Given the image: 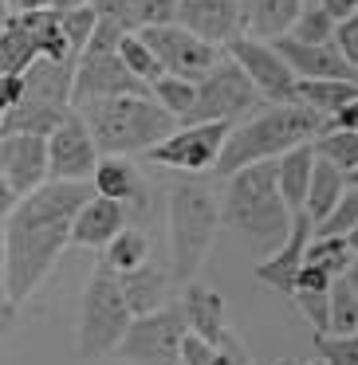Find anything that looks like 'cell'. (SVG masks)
<instances>
[{"mask_svg": "<svg viewBox=\"0 0 358 365\" xmlns=\"http://www.w3.org/2000/svg\"><path fill=\"white\" fill-rule=\"evenodd\" d=\"M36 59H40V51H36L32 36L16 20H9V28L0 32V75H24Z\"/></svg>", "mask_w": 358, "mask_h": 365, "instance_id": "cell-30", "label": "cell"}, {"mask_svg": "<svg viewBox=\"0 0 358 365\" xmlns=\"http://www.w3.org/2000/svg\"><path fill=\"white\" fill-rule=\"evenodd\" d=\"M91 189L95 197H106L122 208H146V181L138 165L126 158H99L95 173H91Z\"/></svg>", "mask_w": 358, "mask_h": 365, "instance_id": "cell-20", "label": "cell"}, {"mask_svg": "<svg viewBox=\"0 0 358 365\" xmlns=\"http://www.w3.org/2000/svg\"><path fill=\"white\" fill-rule=\"evenodd\" d=\"M224 349H229V365H256L252 357H248V349L240 346V341L232 338V334H229V338H224Z\"/></svg>", "mask_w": 358, "mask_h": 365, "instance_id": "cell-49", "label": "cell"}, {"mask_svg": "<svg viewBox=\"0 0 358 365\" xmlns=\"http://www.w3.org/2000/svg\"><path fill=\"white\" fill-rule=\"evenodd\" d=\"M99 165V150L79 110H71L48 134V181L91 185V173Z\"/></svg>", "mask_w": 358, "mask_h": 365, "instance_id": "cell-14", "label": "cell"}, {"mask_svg": "<svg viewBox=\"0 0 358 365\" xmlns=\"http://www.w3.org/2000/svg\"><path fill=\"white\" fill-rule=\"evenodd\" d=\"M331 283H334V279L327 275V271L307 267V263H303L299 275H295V291H331ZM295 291H292V294H295Z\"/></svg>", "mask_w": 358, "mask_h": 365, "instance_id": "cell-44", "label": "cell"}, {"mask_svg": "<svg viewBox=\"0 0 358 365\" xmlns=\"http://www.w3.org/2000/svg\"><path fill=\"white\" fill-rule=\"evenodd\" d=\"M224 338H229V334H224ZM177 365H229V349H224V341L221 346H209V341L197 338V334H185Z\"/></svg>", "mask_w": 358, "mask_h": 365, "instance_id": "cell-40", "label": "cell"}, {"mask_svg": "<svg viewBox=\"0 0 358 365\" xmlns=\"http://www.w3.org/2000/svg\"><path fill=\"white\" fill-rule=\"evenodd\" d=\"M311 165H315V150L311 145H295L292 153L276 158V189H279V197H284L292 216L303 212L307 185H311Z\"/></svg>", "mask_w": 358, "mask_h": 365, "instance_id": "cell-23", "label": "cell"}, {"mask_svg": "<svg viewBox=\"0 0 358 365\" xmlns=\"http://www.w3.org/2000/svg\"><path fill=\"white\" fill-rule=\"evenodd\" d=\"M130 322H134V314L126 310L119 275L99 263L79 299V322H75V349H79V357H111Z\"/></svg>", "mask_w": 358, "mask_h": 365, "instance_id": "cell-7", "label": "cell"}, {"mask_svg": "<svg viewBox=\"0 0 358 365\" xmlns=\"http://www.w3.org/2000/svg\"><path fill=\"white\" fill-rule=\"evenodd\" d=\"M347 192V173L334 169L327 158L315 153V165H311V185H307V200H303V212L311 216V224L327 220L331 208L339 205V197Z\"/></svg>", "mask_w": 358, "mask_h": 365, "instance_id": "cell-25", "label": "cell"}, {"mask_svg": "<svg viewBox=\"0 0 358 365\" xmlns=\"http://www.w3.org/2000/svg\"><path fill=\"white\" fill-rule=\"evenodd\" d=\"M315 357L323 365H358V334H347V338L315 334Z\"/></svg>", "mask_w": 358, "mask_h": 365, "instance_id": "cell-39", "label": "cell"}, {"mask_svg": "<svg viewBox=\"0 0 358 365\" xmlns=\"http://www.w3.org/2000/svg\"><path fill=\"white\" fill-rule=\"evenodd\" d=\"M28 36H32L36 51L44 59H71L67 56V40H64V28H59V12L56 9H36L24 12V16H12Z\"/></svg>", "mask_w": 358, "mask_h": 365, "instance_id": "cell-27", "label": "cell"}, {"mask_svg": "<svg viewBox=\"0 0 358 365\" xmlns=\"http://www.w3.org/2000/svg\"><path fill=\"white\" fill-rule=\"evenodd\" d=\"M119 59H122V67H126L138 83H146V87H154V83L161 79V63L154 59V51L138 40V32L119 40Z\"/></svg>", "mask_w": 358, "mask_h": 365, "instance_id": "cell-34", "label": "cell"}, {"mask_svg": "<svg viewBox=\"0 0 358 365\" xmlns=\"http://www.w3.org/2000/svg\"><path fill=\"white\" fill-rule=\"evenodd\" d=\"M272 48L279 51V59L295 75V83H323V79L358 83V71L334 51V43H299L292 36H279V40H272Z\"/></svg>", "mask_w": 358, "mask_h": 365, "instance_id": "cell-16", "label": "cell"}, {"mask_svg": "<svg viewBox=\"0 0 358 365\" xmlns=\"http://www.w3.org/2000/svg\"><path fill=\"white\" fill-rule=\"evenodd\" d=\"M48 9H56V12H75V9H91V0H48Z\"/></svg>", "mask_w": 358, "mask_h": 365, "instance_id": "cell-52", "label": "cell"}, {"mask_svg": "<svg viewBox=\"0 0 358 365\" xmlns=\"http://www.w3.org/2000/svg\"><path fill=\"white\" fill-rule=\"evenodd\" d=\"M12 16H24V12H36V9H48V0H9Z\"/></svg>", "mask_w": 358, "mask_h": 365, "instance_id": "cell-51", "label": "cell"}, {"mask_svg": "<svg viewBox=\"0 0 358 365\" xmlns=\"http://www.w3.org/2000/svg\"><path fill=\"white\" fill-rule=\"evenodd\" d=\"M221 224L248 240L260 259H268L292 232V212L276 189V161H260L229 177L221 200Z\"/></svg>", "mask_w": 358, "mask_h": 365, "instance_id": "cell-3", "label": "cell"}, {"mask_svg": "<svg viewBox=\"0 0 358 365\" xmlns=\"http://www.w3.org/2000/svg\"><path fill=\"white\" fill-rule=\"evenodd\" d=\"M307 365H323V361H319V357H311V361H307Z\"/></svg>", "mask_w": 358, "mask_h": 365, "instance_id": "cell-58", "label": "cell"}, {"mask_svg": "<svg viewBox=\"0 0 358 365\" xmlns=\"http://www.w3.org/2000/svg\"><path fill=\"white\" fill-rule=\"evenodd\" d=\"M287 36L299 40V43H331L334 40V20L327 16L319 4H303V12L295 16V24Z\"/></svg>", "mask_w": 358, "mask_h": 365, "instance_id": "cell-37", "label": "cell"}, {"mask_svg": "<svg viewBox=\"0 0 358 365\" xmlns=\"http://www.w3.org/2000/svg\"><path fill=\"white\" fill-rule=\"evenodd\" d=\"M126 228V208L114 205L106 197H91L87 205L75 212V224H71V244L79 247H99L103 252L119 232Z\"/></svg>", "mask_w": 358, "mask_h": 365, "instance_id": "cell-21", "label": "cell"}, {"mask_svg": "<svg viewBox=\"0 0 358 365\" xmlns=\"http://www.w3.org/2000/svg\"><path fill=\"white\" fill-rule=\"evenodd\" d=\"M91 197H95L91 185L48 181L20 197L16 208L4 216V291L16 307H24L40 291L59 255L71 247L75 212Z\"/></svg>", "mask_w": 358, "mask_h": 365, "instance_id": "cell-1", "label": "cell"}, {"mask_svg": "<svg viewBox=\"0 0 358 365\" xmlns=\"http://www.w3.org/2000/svg\"><path fill=\"white\" fill-rule=\"evenodd\" d=\"M229 122H189L177 126L166 142H158L150 150V161L161 169H182V173H205L217 169L221 150L229 142Z\"/></svg>", "mask_w": 358, "mask_h": 365, "instance_id": "cell-12", "label": "cell"}, {"mask_svg": "<svg viewBox=\"0 0 358 365\" xmlns=\"http://www.w3.org/2000/svg\"><path fill=\"white\" fill-rule=\"evenodd\" d=\"M256 103H260V95H256V87L248 83V75L224 56V59H217V67L197 83L193 110L182 126H189V122H229L232 126V122H237L240 114H248Z\"/></svg>", "mask_w": 358, "mask_h": 365, "instance_id": "cell-10", "label": "cell"}, {"mask_svg": "<svg viewBox=\"0 0 358 365\" xmlns=\"http://www.w3.org/2000/svg\"><path fill=\"white\" fill-rule=\"evenodd\" d=\"M91 9L103 24H111L114 32L134 36L138 32V0H91Z\"/></svg>", "mask_w": 358, "mask_h": 365, "instance_id": "cell-38", "label": "cell"}, {"mask_svg": "<svg viewBox=\"0 0 358 365\" xmlns=\"http://www.w3.org/2000/svg\"><path fill=\"white\" fill-rule=\"evenodd\" d=\"M347 244H350V252H358V228H354V232H350V236H347Z\"/></svg>", "mask_w": 358, "mask_h": 365, "instance_id": "cell-56", "label": "cell"}, {"mask_svg": "<svg viewBox=\"0 0 358 365\" xmlns=\"http://www.w3.org/2000/svg\"><path fill=\"white\" fill-rule=\"evenodd\" d=\"M20 91H24L20 75H0V114L9 110V106L20 103Z\"/></svg>", "mask_w": 358, "mask_h": 365, "instance_id": "cell-45", "label": "cell"}, {"mask_svg": "<svg viewBox=\"0 0 358 365\" xmlns=\"http://www.w3.org/2000/svg\"><path fill=\"white\" fill-rule=\"evenodd\" d=\"M229 59L248 75V83L256 87V95L268 98L276 106L295 103V75L287 71V63L279 59V51L264 40H248V36H232L224 43Z\"/></svg>", "mask_w": 358, "mask_h": 365, "instance_id": "cell-13", "label": "cell"}, {"mask_svg": "<svg viewBox=\"0 0 358 365\" xmlns=\"http://www.w3.org/2000/svg\"><path fill=\"white\" fill-rule=\"evenodd\" d=\"M138 40L154 51V59L161 63V75H169V79L201 83L217 67V59H221V48L197 40L193 32H185V28H177V24L142 28V32H138Z\"/></svg>", "mask_w": 358, "mask_h": 365, "instance_id": "cell-11", "label": "cell"}, {"mask_svg": "<svg viewBox=\"0 0 358 365\" xmlns=\"http://www.w3.org/2000/svg\"><path fill=\"white\" fill-rule=\"evenodd\" d=\"M331 43H334V51L358 71V12L350 20H342V24H334V40Z\"/></svg>", "mask_w": 358, "mask_h": 365, "instance_id": "cell-43", "label": "cell"}, {"mask_svg": "<svg viewBox=\"0 0 358 365\" xmlns=\"http://www.w3.org/2000/svg\"><path fill=\"white\" fill-rule=\"evenodd\" d=\"M354 228H358V189H354V185H347V192H342L339 205L331 208V216L319 220L311 236H339V240H347Z\"/></svg>", "mask_w": 358, "mask_h": 365, "instance_id": "cell-35", "label": "cell"}, {"mask_svg": "<svg viewBox=\"0 0 358 365\" xmlns=\"http://www.w3.org/2000/svg\"><path fill=\"white\" fill-rule=\"evenodd\" d=\"M315 4L334 20V24H342V20H350L358 12V0H315Z\"/></svg>", "mask_w": 358, "mask_h": 365, "instance_id": "cell-46", "label": "cell"}, {"mask_svg": "<svg viewBox=\"0 0 358 365\" xmlns=\"http://www.w3.org/2000/svg\"><path fill=\"white\" fill-rule=\"evenodd\" d=\"M327 122H331L327 130H350V134H358V98H354V103H347L339 114H331Z\"/></svg>", "mask_w": 358, "mask_h": 365, "instance_id": "cell-47", "label": "cell"}, {"mask_svg": "<svg viewBox=\"0 0 358 365\" xmlns=\"http://www.w3.org/2000/svg\"><path fill=\"white\" fill-rule=\"evenodd\" d=\"M0 287H4V220H0Z\"/></svg>", "mask_w": 358, "mask_h": 365, "instance_id": "cell-55", "label": "cell"}, {"mask_svg": "<svg viewBox=\"0 0 358 365\" xmlns=\"http://www.w3.org/2000/svg\"><path fill=\"white\" fill-rule=\"evenodd\" d=\"M342 279H347V283H350V291L358 294V252L350 255V263H347V271H342Z\"/></svg>", "mask_w": 358, "mask_h": 365, "instance_id": "cell-53", "label": "cell"}, {"mask_svg": "<svg viewBox=\"0 0 358 365\" xmlns=\"http://www.w3.org/2000/svg\"><path fill=\"white\" fill-rule=\"evenodd\" d=\"M99 263H103L106 271H114V275H130V271L146 267V263H150V240H146V232L126 224V228L103 247V259Z\"/></svg>", "mask_w": 358, "mask_h": 365, "instance_id": "cell-26", "label": "cell"}, {"mask_svg": "<svg viewBox=\"0 0 358 365\" xmlns=\"http://www.w3.org/2000/svg\"><path fill=\"white\" fill-rule=\"evenodd\" d=\"M327 126H331V122L303 103L268 106V110L252 114L248 122H240V126L229 130V142H224V150H221L217 173L232 177L248 165L276 161V158H284V153H292L295 145H311L319 134H327Z\"/></svg>", "mask_w": 358, "mask_h": 365, "instance_id": "cell-2", "label": "cell"}, {"mask_svg": "<svg viewBox=\"0 0 358 365\" xmlns=\"http://www.w3.org/2000/svg\"><path fill=\"white\" fill-rule=\"evenodd\" d=\"M177 20V0H138V32L142 28H166Z\"/></svg>", "mask_w": 358, "mask_h": 365, "instance_id": "cell-41", "label": "cell"}, {"mask_svg": "<svg viewBox=\"0 0 358 365\" xmlns=\"http://www.w3.org/2000/svg\"><path fill=\"white\" fill-rule=\"evenodd\" d=\"M71 79L75 63L71 59H36L20 83V103L0 114V138L9 134H40L48 138L59 122L71 114Z\"/></svg>", "mask_w": 358, "mask_h": 365, "instance_id": "cell-6", "label": "cell"}, {"mask_svg": "<svg viewBox=\"0 0 358 365\" xmlns=\"http://www.w3.org/2000/svg\"><path fill=\"white\" fill-rule=\"evenodd\" d=\"M0 173H4L16 200L36 192L40 185H48V138L40 134L0 138Z\"/></svg>", "mask_w": 358, "mask_h": 365, "instance_id": "cell-15", "label": "cell"}, {"mask_svg": "<svg viewBox=\"0 0 358 365\" xmlns=\"http://www.w3.org/2000/svg\"><path fill=\"white\" fill-rule=\"evenodd\" d=\"M119 40H122V32H114L111 24H103V20H99L91 43L83 48V56L75 59L71 110H83V106H91V103H106V98L150 95V87H146V83H138L134 75L122 67Z\"/></svg>", "mask_w": 358, "mask_h": 365, "instance_id": "cell-8", "label": "cell"}, {"mask_svg": "<svg viewBox=\"0 0 358 365\" xmlns=\"http://www.w3.org/2000/svg\"><path fill=\"white\" fill-rule=\"evenodd\" d=\"M9 20H12V9H9V0H0V32L9 28Z\"/></svg>", "mask_w": 358, "mask_h": 365, "instance_id": "cell-54", "label": "cell"}, {"mask_svg": "<svg viewBox=\"0 0 358 365\" xmlns=\"http://www.w3.org/2000/svg\"><path fill=\"white\" fill-rule=\"evenodd\" d=\"M119 283H122L126 310L134 318L154 314V310L166 307V294H169V275H166V271H158V267H150V263H146V267L130 271V275H119Z\"/></svg>", "mask_w": 358, "mask_h": 365, "instance_id": "cell-24", "label": "cell"}, {"mask_svg": "<svg viewBox=\"0 0 358 365\" xmlns=\"http://www.w3.org/2000/svg\"><path fill=\"white\" fill-rule=\"evenodd\" d=\"M185 334L189 330H185L182 310L161 307V310H154V314L134 318L111 357H119V361H126V365H177Z\"/></svg>", "mask_w": 358, "mask_h": 365, "instance_id": "cell-9", "label": "cell"}, {"mask_svg": "<svg viewBox=\"0 0 358 365\" xmlns=\"http://www.w3.org/2000/svg\"><path fill=\"white\" fill-rule=\"evenodd\" d=\"M350 255H354V252H350L347 240H339V236H311L307 252H303V263H307V267L327 271L331 279H339L342 271H347Z\"/></svg>", "mask_w": 358, "mask_h": 365, "instance_id": "cell-31", "label": "cell"}, {"mask_svg": "<svg viewBox=\"0 0 358 365\" xmlns=\"http://www.w3.org/2000/svg\"><path fill=\"white\" fill-rule=\"evenodd\" d=\"M327 334H334V338L358 334V294L350 291V283L342 275L327 291Z\"/></svg>", "mask_w": 358, "mask_h": 365, "instance_id": "cell-29", "label": "cell"}, {"mask_svg": "<svg viewBox=\"0 0 358 365\" xmlns=\"http://www.w3.org/2000/svg\"><path fill=\"white\" fill-rule=\"evenodd\" d=\"M174 24L221 48L232 36H240V0H177Z\"/></svg>", "mask_w": 358, "mask_h": 365, "instance_id": "cell-17", "label": "cell"}, {"mask_svg": "<svg viewBox=\"0 0 358 365\" xmlns=\"http://www.w3.org/2000/svg\"><path fill=\"white\" fill-rule=\"evenodd\" d=\"M303 0H240V36L248 40H279L292 32Z\"/></svg>", "mask_w": 358, "mask_h": 365, "instance_id": "cell-22", "label": "cell"}, {"mask_svg": "<svg viewBox=\"0 0 358 365\" xmlns=\"http://www.w3.org/2000/svg\"><path fill=\"white\" fill-rule=\"evenodd\" d=\"M95 150L106 158H126V153H150L158 142H166L182 122L169 118L150 95H130V98H106V103L83 106Z\"/></svg>", "mask_w": 358, "mask_h": 365, "instance_id": "cell-5", "label": "cell"}, {"mask_svg": "<svg viewBox=\"0 0 358 365\" xmlns=\"http://www.w3.org/2000/svg\"><path fill=\"white\" fill-rule=\"evenodd\" d=\"M16 302L9 299V291H4V287H0V338H4V334L12 330V326H16Z\"/></svg>", "mask_w": 358, "mask_h": 365, "instance_id": "cell-48", "label": "cell"}, {"mask_svg": "<svg viewBox=\"0 0 358 365\" xmlns=\"http://www.w3.org/2000/svg\"><path fill=\"white\" fill-rule=\"evenodd\" d=\"M358 98V83H339V79H323V83H295V103L311 106L315 114L331 118L339 114L347 103Z\"/></svg>", "mask_w": 358, "mask_h": 365, "instance_id": "cell-28", "label": "cell"}, {"mask_svg": "<svg viewBox=\"0 0 358 365\" xmlns=\"http://www.w3.org/2000/svg\"><path fill=\"white\" fill-rule=\"evenodd\" d=\"M16 208V197H12V189H9V181H4V173H0V220Z\"/></svg>", "mask_w": 358, "mask_h": 365, "instance_id": "cell-50", "label": "cell"}, {"mask_svg": "<svg viewBox=\"0 0 358 365\" xmlns=\"http://www.w3.org/2000/svg\"><path fill=\"white\" fill-rule=\"evenodd\" d=\"M311 150L319 158H327L334 169H342V173L358 169V134H350V130H327V134H319L311 142Z\"/></svg>", "mask_w": 358, "mask_h": 365, "instance_id": "cell-33", "label": "cell"}, {"mask_svg": "<svg viewBox=\"0 0 358 365\" xmlns=\"http://www.w3.org/2000/svg\"><path fill=\"white\" fill-rule=\"evenodd\" d=\"M311 232H315V224H311L307 212L292 216V232H287V240L268 255V259L256 263V279L268 283L272 291L292 294L295 291V275H299V267H303V252H307V244H311Z\"/></svg>", "mask_w": 358, "mask_h": 365, "instance_id": "cell-18", "label": "cell"}, {"mask_svg": "<svg viewBox=\"0 0 358 365\" xmlns=\"http://www.w3.org/2000/svg\"><path fill=\"white\" fill-rule=\"evenodd\" d=\"M292 299L303 310V318L315 326V334H327V291H295Z\"/></svg>", "mask_w": 358, "mask_h": 365, "instance_id": "cell-42", "label": "cell"}, {"mask_svg": "<svg viewBox=\"0 0 358 365\" xmlns=\"http://www.w3.org/2000/svg\"><path fill=\"white\" fill-rule=\"evenodd\" d=\"M150 98L169 114V118L185 122V118H189V110H193V98H197V83H185V79H169V75H161V79L150 87Z\"/></svg>", "mask_w": 358, "mask_h": 365, "instance_id": "cell-32", "label": "cell"}, {"mask_svg": "<svg viewBox=\"0 0 358 365\" xmlns=\"http://www.w3.org/2000/svg\"><path fill=\"white\" fill-rule=\"evenodd\" d=\"M221 232V205L209 185L185 181L169 189V283L189 287L205 267Z\"/></svg>", "mask_w": 358, "mask_h": 365, "instance_id": "cell-4", "label": "cell"}, {"mask_svg": "<svg viewBox=\"0 0 358 365\" xmlns=\"http://www.w3.org/2000/svg\"><path fill=\"white\" fill-rule=\"evenodd\" d=\"M347 185H354V189H358V169H354V173H347Z\"/></svg>", "mask_w": 358, "mask_h": 365, "instance_id": "cell-57", "label": "cell"}, {"mask_svg": "<svg viewBox=\"0 0 358 365\" xmlns=\"http://www.w3.org/2000/svg\"><path fill=\"white\" fill-rule=\"evenodd\" d=\"M59 28H64V40H67V56H71V63H75V59L83 56V48L91 43V36H95L99 16H95V9L59 12Z\"/></svg>", "mask_w": 358, "mask_h": 365, "instance_id": "cell-36", "label": "cell"}, {"mask_svg": "<svg viewBox=\"0 0 358 365\" xmlns=\"http://www.w3.org/2000/svg\"><path fill=\"white\" fill-rule=\"evenodd\" d=\"M182 318H185V330L197 334L201 341H209V346H221L224 334H229L221 291H213V287H205V283L182 287Z\"/></svg>", "mask_w": 358, "mask_h": 365, "instance_id": "cell-19", "label": "cell"}]
</instances>
